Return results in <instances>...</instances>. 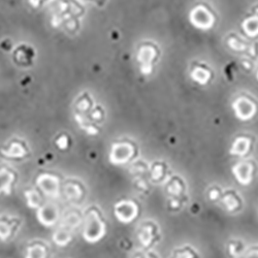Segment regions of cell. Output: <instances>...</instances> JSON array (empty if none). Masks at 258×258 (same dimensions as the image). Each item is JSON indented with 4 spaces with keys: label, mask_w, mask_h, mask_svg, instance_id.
<instances>
[{
    "label": "cell",
    "mask_w": 258,
    "mask_h": 258,
    "mask_svg": "<svg viewBox=\"0 0 258 258\" xmlns=\"http://www.w3.org/2000/svg\"><path fill=\"white\" fill-rule=\"evenodd\" d=\"M185 191H186L185 183L179 177H175L171 179L167 185L168 195L173 197L174 199H184V196L186 193Z\"/></svg>",
    "instance_id": "cell-5"
},
{
    "label": "cell",
    "mask_w": 258,
    "mask_h": 258,
    "mask_svg": "<svg viewBox=\"0 0 258 258\" xmlns=\"http://www.w3.org/2000/svg\"><path fill=\"white\" fill-rule=\"evenodd\" d=\"M245 251H246V247L243 241L231 240L227 244V252L233 258L240 257L245 253Z\"/></svg>",
    "instance_id": "cell-6"
},
{
    "label": "cell",
    "mask_w": 258,
    "mask_h": 258,
    "mask_svg": "<svg viewBox=\"0 0 258 258\" xmlns=\"http://www.w3.org/2000/svg\"><path fill=\"white\" fill-rule=\"evenodd\" d=\"M214 22V18L207 9L202 7L196 9L192 13V23L200 28H210Z\"/></svg>",
    "instance_id": "cell-3"
},
{
    "label": "cell",
    "mask_w": 258,
    "mask_h": 258,
    "mask_svg": "<svg viewBox=\"0 0 258 258\" xmlns=\"http://www.w3.org/2000/svg\"><path fill=\"white\" fill-rule=\"evenodd\" d=\"M171 258H200V255L195 248L185 246L175 250Z\"/></svg>",
    "instance_id": "cell-7"
},
{
    "label": "cell",
    "mask_w": 258,
    "mask_h": 258,
    "mask_svg": "<svg viewBox=\"0 0 258 258\" xmlns=\"http://www.w3.org/2000/svg\"><path fill=\"white\" fill-rule=\"evenodd\" d=\"M220 202L222 203L225 210L232 214L240 212L243 208L242 198L239 196L238 192L232 189L223 191V195Z\"/></svg>",
    "instance_id": "cell-2"
},
{
    "label": "cell",
    "mask_w": 258,
    "mask_h": 258,
    "mask_svg": "<svg viewBox=\"0 0 258 258\" xmlns=\"http://www.w3.org/2000/svg\"><path fill=\"white\" fill-rule=\"evenodd\" d=\"M251 150V141L247 137H240L234 141L232 144L230 152L234 156H239V157H244L249 154Z\"/></svg>",
    "instance_id": "cell-4"
},
{
    "label": "cell",
    "mask_w": 258,
    "mask_h": 258,
    "mask_svg": "<svg viewBox=\"0 0 258 258\" xmlns=\"http://www.w3.org/2000/svg\"><path fill=\"white\" fill-rule=\"evenodd\" d=\"M232 174L239 184L248 186L255 177L256 165L251 160L240 161L232 167Z\"/></svg>",
    "instance_id": "cell-1"
},
{
    "label": "cell",
    "mask_w": 258,
    "mask_h": 258,
    "mask_svg": "<svg viewBox=\"0 0 258 258\" xmlns=\"http://www.w3.org/2000/svg\"><path fill=\"white\" fill-rule=\"evenodd\" d=\"M222 195H223V191L221 190L220 187H218V186H213V187H211V188L209 189V191H208V199H209L212 203L219 202V201H221Z\"/></svg>",
    "instance_id": "cell-9"
},
{
    "label": "cell",
    "mask_w": 258,
    "mask_h": 258,
    "mask_svg": "<svg viewBox=\"0 0 258 258\" xmlns=\"http://www.w3.org/2000/svg\"><path fill=\"white\" fill-rule=\"evenodd\" d=\"M209 73L204 69H198L193 72V79L201 84H205L209 80Z\"/></svg>",
    "instance_id": "cell-10"
},
{
    "label": "cell",
    "mask_w": 258,
    "mask_h": 258,
    "mask_svg": "<svg viewBox=\"0 0 258 258\" xmlns=\"http://www.w3.org/2000/svg\"><path fill=\"white\" fill-rule=\"evenodd\" d=\"M236 105H238V107H243L244 110L238 112L236 114H238L241 119H249L251 116H252V112L255 111V107L252 106L251 102H245V100H242V101H238L236 102Z\"/></svg>",
    "instance_id": "cell-8"
},
{
    "label": "cell",
    "mask_w": 258,
    "mask_h": 258,
    "mask_svg": "<svg viewBox=\"0 0 258 258\" xmlns=\"http://www.w3.org/2000/svg\"><path fill=\"white\" fill-rule=\"evenodd\" d=\"M238 258H258V247H253L250 250L245 251V253Z\"/></svg>",
    "instance_id": "cell-11"
}]
</instances>
